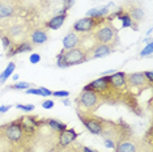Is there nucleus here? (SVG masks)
<instances>
[{"label":"nucleus","mask_w":153,"mask_h":152,"mask_svg":"<svg viewBox=\"0 0 153 152\" xmlns=\"http://www.w3.org/2000/svg\"><path fill=\"white\" fill-rule=\"evenodd\" d=\"M117 17L120 20L123 28H134V21H132V19L128 16L127 12H122V11L117 12Z\"/></svg>","instance_id":"obj_22"},{"label":"nucleus","mask_w":153,"mask_h":152,"mask_svg":"<svg viewBox=\"0 0 153 152\" xmlns=\"http://www.w3.org/2000/svg\"><path fill=\"white\" fill-rule=\"evenodd\" d=\"M62 1H65V0H62Z\"/></svg>","instance_id":"obj_42"},{"label":"nucleus","mask_w":153,"mask_h":152,"mask_svg":"<svg viewBox=\"0 0 153 152\" xmlns=\"http://www.w3.org/2000/svg\"><path fill=\"white\" fill-rule=\"evenodd\" d=\"M79 134L76 133L74 129H65L64 131H62V133H59V146L62 147H65L68 146V144H71L74 140L77 139Z\"/></svg>","instance_id":"obj_14"},{"label":"nucleus","mask_w":153,"mask_h":152,"mask_svg":"<svg viewBox=\"0 0 153 152\" xmlns=\"http://www.w3.org/2000/svg\"><path fill=\"white\" fill-rule=\"evenodd\" d=\"M24 135L25 134H24L22 127L19 121H15V122H11L4 126H0V136L5 138L12 143H20L24 139Z\"/></svg>","instance_id":"obj_5"},{"label":"nucleus","mask_w":153,"mask_h":152,"mask_svg":"<svg viewBox=\"0 0 153 152\" xmlns=\"http://www.w3.org/2000/svg\"><path fill=\"white\" fill-rule=\"evenodd\" d=\"M11 108H12L11 105H1L0 106V113H7Z\"/></svg>","instance_id":"obj_36"},{"label":"nucleus","mask_w":153,"mask_h":152,"mask_svg":"<svg viewBox=\"0 0 153 152\" xmlns=\"http://www.w3.org/2000/svg\"><path fill=\"white\" fill-rule=\"evenodd\" d=\"M54 105H55V102L53 100H45L42 102V108L45 109H51V108H54Z\"/></svg>","instance_id":"obj_30"},{"label":"nucleus","mask_w":153,"mask_h":152,"mask_svg":"<svg viewBox=\"0 0 153 152\" xmlns=\"http://www.w3.org/2000/svg\"><path fill=\"white\" fill-rule=\"evenodd\" d=\"M105 21V19H92V17H84V19L77 20L72 29L76 33H88L90 30H93L96 26H100L101 24Z\"/></svg>","instance_id":"obj_7"},{"label":"nucleus","mask_w":153,"mask_h":152,"mask_svg":"<svg viewBox=\"0 0 153 152\" xmlns=\"http://www.w3.org/2000/svg\"><path fill=\"white\" fill-rule=\"evenodd\" d=\"M15 1V0H0V3H12Z\"/></svg>","instance_id":"obj_38"},{"label":"nucleus","mask_w":153,"mask_h":152,"mask_svg":"<svg viewBox=\"0 0 153 152\" xmlns=\"http://www.w3.org/2000/svg\"><path fill=\"white\" fill-rule=\"evenodd\" d=\"M29 62L32 64H37V63H39L41 62V55L39 54H37V53H34V54H32L29 57Z\"/></svg>","instance_id":"obj_28"},{"label":"nucleus","mask_w":153,"mask_h":152,"mask_svg":"<svg viewBox=\"0 0 153 152\" xmlns=\"http://www.w3.org/2000/svg\"><path fill=\"white\" fill-rule=\"evenodd\" d=\"M127 13H128V16L132 19V21H136V22H140L141 20L145 17L144 9L140 8V7H131L130 11H128Z\"/></svg>","instance_id":"obj_19"},{"label":"nucleus","mask_w":153,"mask_h":152,"mask_svg":"<svg viewBox=\"0 0 153 152\" xmlns=\"http://www.w3.org/2000/svg\"><path fill=\"white\" fill-rule=\"evenodd\" d=\"M79 117L80 121L82 122L86 129H88L89 133L94 134V135H101L103 131V127H105V121L101 119L100 117H94L93 114L89 113H80L79 112Z\"/></svg>","instance_id":"obj_6"},{"label":"nucleus","mask_w":153,"mask_h":152,"mask_svg":"<svg viewBox=\"0 0 153 152\" xmlns=\"http://www.w3.org/2000/svg\"><path fill=\"white\" fill-rule=\"evenodd\" d=\"M53 96H55V97H68L69 92H67V91H56V92H53Z\"/></svg>","instance_id":"obj_31"},{"label":"nucleus","mask_w":153,"mask_h":152,"mask_svg":"<svg viewBox=\"0 0 153 152\" xmlns=\"http://www.w3.org/2000/svg\"><path fill=\"white\" fill-rule=\"evenodd\" d=\"M0 39H1V43H3V47H4L5 50H8V49H11V47L13 46V43L12 42V39L9 37H7V36H1L0 37Z\"/></svg>","instance_id":"obj_27"},{"label":"nucleus","mask_w":153,"mask_h":152,"mask_svg":"<svg viewBox=\"0 0 153 152\" xmlns=\"http://www.w3.org/2000/svg\"><path fill=\"white\" fill-rule=\"evenodd\" d=\"M86 53H88V49L79 46V47H74V49H69V50L63 49L59 54H60L65 67H69V66L80 64V63H84V62L88 60Z\"/></svg>","instance_id":"obj_3"},{"label":"nucleus","mask_w":153,"mask_h":152,"mask_svg":"<svg viewBox=\"0 0 153 152\" xmlns=\"http://www.w3.org/2000/svg\"><path fill=\"white\" fill-rule=\"evenodd\" d=\"M94 39L97 43H105L114 46L118 42V30L114 25L106 24L103 26H100L94 33Z\"/></svg>","instance_id":"obj_4"},{"label":"nucleus","mask_w":153,"mask_h":152,"mask_svg":"<svg viewBox=\"0 0 153 152\" xmlns=\"http://www.w3.org/2000/svg\"><path fill=\"white\" fill-rule=\"evenodd\" d=\"M19 77H20L19 75H15V76H13V80H19Z\"/></svg>","instance_id":"obj_40"},{"label":"nucleus","mask_w":153,"mask_h":152,"mask_svg":"<svg viewBox=\"0 0 153 152\" xmlns=\"http://www.w3.org/2000/svg\"><path fill=\"white\" fill-rule=\"evenodd\" d=\"M105 146L107 147V148H113V150H115V146H117V143L114 142L113 139H105Z\"/></svg>","instance_id":"obj_32"},{"label":"nucleus","mask_w":153,"mask_h":152,"mask_svg":"<svg viewBox=\"0 0 153 152\" xmlns=\"http://www.w3.org/2000/svg\"><path fill=\"white\" fill-rule=\"evenodd\" d=\"M114 7V3H110L105 7H97V8H92L86 12V17H92V19H105L109 16L110 8Z\"/></svg>","instance_id":"obj_15"},{"label":"nucleus","mask_w":153,"mask_h":152,"mask_svg":"<svg viewBox=\"0 0 153 152\" xmlns=\"http://www.w3.org/2000/svg\"><path fill=\"white\" fill-rule=\"evenodd\" d=\"M65 19H67V12L62 11L60 15H56V16H54L51 20H48L46 26L48 28V29H51V30H58V29H60V28L63 26Z\"/></svg>","instance_id":"obj_18"},{"label":"nucleus","mask_w":153,"mask_h":152,"mask_svg":"<svg viewBox=\"0 0 153 152\" xmlns=\"http://www.w3.org/2000/svg\"><path fill=\"white\" fill-rule=\"evenodd\" d=\"M143 74H144L145 79H147V80L151 83V84H153V72L152 71H144Z\"/></svg>","instance_id":"obj_33"},{"label":"nucleus","mask_w":153,"mask_h":152,"mask_svg":"<svg viewBox=\"0 0 153 152\" xmlns=\"http://www.w3.org/2000/svg\"><path fill=\"white\" fill-rule=\"evenodd\" d=\"M26 93L27 95H36V96H39V89H36V88H27L26 89Z\"/></svg>","instance_id":"obj_35"},{"label":"nucleus","mask_w":153,"mask_h":152,"mask_svg":"<svg viewBox=\"0 0 153 152\" xmlns=\"http://www.w3.org/2000/svg\"><path fill=\"white\" fill-rule=\"evenodd\" d=\"M63 104H64V105H71V102H69V100H67V98H65L64 101H63Z\"/></svg>","instance_id":"obj_39"},{"label":"nucleus","mask_w":153,"mask_h":152,"mask_svg":"<svg viewBox=\"0 0 153 152\" xmlns=\"http://www.w3.org/2000/svg\"><path fill=\"white\" fill-rule=\"evenodd\" d=\"M80 43H81V37H80L79 33L76 32H69L67 36L63 38V49L64 50H69L74 49V47H79Z\"/></svg>","instance_id":"obj_13"},{"label":"nucleus","mask_w":153,"mask_h":152,"mask_svg":"<svg viewBox=\"0 0 153 152\" xmlns=\"http://www.w3.org/2000/svg\"><path fill=\"white\" fill-rule=\"evenodd\" d=\"M15 68H16V64L13 63V62H11V63H8V66H7V68L1 72V74H0V83H1V84L7 80V79L9 77V76H11V75L13 74Z\"/></svg>","instance_id":"obj_23"},{"label":"nucleus","mask_w":153,"mask_h":152,"mask_svg":"<svg viewBox=\"0 0 153 152\" xmlns=\"http://www.w3.org/2000/svg\"><path fill=\"white\" fill-rule=\"evenodd\" d=\"M115 152H145V146L136 139H124L117 143Z\"/></svg>","instance_id":"obj_10"},{"label":"nucleus","mask_w":153,"mask_h":152,"mask_svg":"<svg viewBox=\"0 0 153 152\" xmlns=\"http://www.w3.org/2000/svg\"><path fill=\"white\" fill-rule=\"evenodd\" d=\"M16 108L20 109V110H22V112L29 113V112H33V110L36 109V106H34L33 104H17Z\"/></svg>","instance_id":"obj_25"},{"label":"nucleus","mask_w":153,"mask_h":152,"mask_svg":"<svg viewBox=\"0 0 153 152\" xmlns=\"http://www.w3.org/2000/svg\"><path fill=\"white\" fill-rule=\"evenodd\" d=\"M17 8L13 3H0V20L16 17Z\"/></svg>","instance_id":"obj_16"},{"label":"nucleus","mask_w":153,"mask_h":152,"mask_svg":"<svg viewBox=\"0 0 153 152\" xmlns=\"http://www.w3.org/2000/svg\"><path fill=\"white\" fill-rule=\"evenodd\" d=\"M147 34H148V36H149V37H151V34H152V29H149V30H148V33H147Z\"/></svg>","instance_id":"obj_41"},{"label":"nucleus","mask_w":153,"mask_h":152,"mask_svg":"<svg viewBox=\"0 0 153 152\" xmlns=\"http://www.w3.org/2000/svg\"><path fill=\"white\" fill-rule=\"evenodd\" d=\"M48 39V36H47V32L46 30H42V29H37L34 30V32H32V34H30V42H32V45L34 46H39V45H43L46 43Z\"/></svg>","instance_id":"obj_17"},{"label":"nucleus","mask_w":153,"mask_h":152,"mask_svg":"<svg viewBox=\"0 0 153 152\" xmlns=\"http://www.w3.org/2000/svg\"><path fill=\"white\" fill-rule=\"evenodd\" d=\"M38 89H39V96H43V97H48V96L53 95V92H51L50 89H47L45 87H39Z\"/></svg>","instance_id":"obj_29"},{"label":"nucleus","mask_w":153,"mask_h":152,"mask_svg":"<svg viewBox=\"0 0 153 152\" xmlns=\"http://www.w3.org/2000/svg\"><path fill=\"white\" fill-rule=\"evenodd\" d=\"M64 3H65V5H64V9H63V11H64V12H67L68 9H69L72 5L75 4V0H65Z\"/></svg>","instance_id":"obj_34"},{"label":"nucleus","mask_w":153,"mask_h":152,"mask_svg":"<svg viewBox=\"0 0 153 152\" xmlns=\"http://www.w3.org/2000/svg\"><path fill=\"white\" fill-rule=\"evenodd\" d=\"M114 51V46L111 45H105V43H97L94 47L92 49H88V53H86V57L89 59H97V58H103L110 55Z\"/></svg>","instance_id":"obj_12"},{"label":"nucleus","mask_w":153,"mask_h":152,"mask_svg":"<svg viewBox=\"0 0 153 152\" xmlns=\"http://www.w3.org/2000/svg\"><path fill=\"white\" fill-rule=\"evenodd\" d=\"M126 75L124 72H114L110 76H105L106 80L109 81V84L111 85V88L117 92H124L127 91V81H126Z\"/></svg>","instance_id":"obj_11"},{"label":"nucleus","mask_w":153,"mask_h":152,"mask_svg":"<svg viewBox=\"0 0 153 152\" xmlns=\"http://www.w3.org/2000/svg\"><path fill=\"white\" fill-rule=\"evenodd\" d=\"M29 87H32L30 83H26V81H19L17 84H13L11 85V89H17V91H26Z\"/></svg>","instance_id":"obj_24"},{"label":"nucleus","mask_w":153,"mask_h":152,"mask_svg":"<svg viewBox=\"0 0 153 152\" xmlns=\"http://www.w3.org/2000/svg\"><path fill=\"white\" fill-rule=\"evenodd\" d=\"M45 122H46L47 125L50 126L51 130H53V131H56V133H62V131H64L65 129H67V126H65L63 122H60V121H56V119H53V118L46 119Z\"/></svg>","instance_id":"obj_21"},{"label":"nucleus","mask_w":153,"mask_h":152,"mask_svg":"<svg viewBox=\"0 0 153 152\" xmlns=\"http://www.w3.org/2000/svg\"><path fill=\"white\" fill-rule=\"evenodd\" d=\"M81 150H82V152H97L96 150H93V148H89V147H82Z\"/></svg>","instance_id":"obj_37"},{"label":"nucleus","mask_w":153,"mask_h":152,"mask_svg":"<svg viewBox=\"0 0 153 152\" xmlns=\"http://www.w3.org/2000/svg\"><path fill=\"white\" fill-rule=\"evenodd\" d=\"M126 81H127V88L131 89H137V91H143V89L152 87L143 72H134V74L126 75Z\"/></svg>","instance_id":"obj_9"},{"label":"nucleus","mask_w":153,"mask_h":152,"mask_svg":"<svg viewBox=\"0 0 153 152\" xmlns=\"http://www.w3.org/2000/svg\"><path fill=\"white\" fill-rule=\"evenodd\" d=\"M101 101H102L101 96L93 91H82L79 95L77 100H76L77 106L80 109H82V113H89V114H92L93 112H96L98 109Z\"/></svg>","instance_id":"obj_2"},{"label":"nucleus","mask_w":153,"mask_h":152,"mask_svg":"<svg viewBox=\"0 0 153 152\" xmlns=\"http://www.w3.org/2000/svg\"><path fill=\"white\" fill-rule=\"evenodd\" d=\"M152 53H153V42H148L147 46L141 50L140 57H151Z\"/></svg>","instance_id":"obj_26"},{"label":"nucleus","mask_w":153,"mask_h":152,"mask_svg":"<svg viewBox=\"0 0 153 152\" xmlns=\"http://www.w3.org/2000/svg\"><path fill=\"white\" fill-rule=\"evenodd\" d=\"M84 91H93V92H96L97 95H100L101 97H102V96H107L109 93L114 92V89L111 88L109 81H107L106 77L103 76V77H100V79H97V80H93L92 83L86 84L84 87Z\"/></svg>","instance_id":"obj_8"},{"label":"nucleus","mask_w":153,"mask_h":152,"mask_svg":"<svg viewBox=\"0 0 153 152\" xmlns=\"http://www.w3.org/2000/svg\"><path fill=\"white\" fill-rule=\"evenodd\" d=\"M7 20H8V22L7 24L3 22L1 25H0V32H1V36L5 34V36L11 38L12 42L16 45L17 41L24 38V36L26 34V26L24 22L19 21L15 17L7 19Z\"/></svg>","instance_id":"obj_1"},{"label":"nucleus","mask_w":153,"mask_h":152,"mask_svg":"<svg viewBox=\"0 0 153 152\" xmlns=\"http://www.w3.org/2000/svg\"><path fill=\"white\" fill-rule=\"evenodd\" d=\"M33 45L29 41H22L20 43L15 45V55L16 54H21V53H29V51L33 50Z\"/></svg>","instance_id":"obj_20"}]
</instances>
